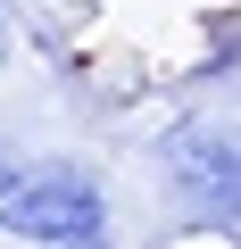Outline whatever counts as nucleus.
<instances>
[{
	"label": "nucleus",
	"mask_w": 241,
	"mask_h": 249,
	"mask_svg": "<svg viewBox=\"0 0 241 249\" xmlns=\"http://www.w3.org/2000/svg\"><path fill=\"white\" fill-rule=\"evenodd\" d=\"M150 166H158V191L191 216V224H233L241 232V133L208 108H183L158 124L150 142Z\"/></svg>",
	"instance_id": "1"
},
{
	"label": "nucleus",
	"mask_w": 241,
	"mask_h": 249,
	"mask_svg": "<svg viewBox=\"0 0 241 249\" xmlns=\"http://www.w3.org/2000/svg\"><path fill=\"white\" fill-rule=\"evenodd\" d=\"M25 166H34V158H25V150H9V142H0V208H9V191H17V183H25Z\"/></svg>",
	"instance_id": "4"
},
{
	"label": "nucleus",
	"mask_w": 241,
	"mask_h": 249,
	"mask_svg": "<svg viewBox=\"0 0 241 249\" xmlns=\"http://www.w3.org/2000/svg\"><path fill=\"white\" fill-rule=\"evenodd\" d=\"M83 249H116V232H108V241H83Z\"/></svg>",
	"instance_id": "6"
},
{
	"label": "nucleus",
	"mask_w": 241,
	"mask_h": 249,
	"mask_svg": "<svg viewBox=\"0 0 241 249\" xmlns=\"http://www.w3.org/2000/svg\"><path fill=\"white\" fill-rule=\"evenodd\" d=\"M9 58H17V0H0V75H9Z\"/></svg>",
	"instance_id": "5"
},
{
	"label": "nucleus",
	"mask_w": 241,
	"mask_h": 249,
	"mask_svg": "<svg viewBox=\"0 0 241 249\" xmlns=\"http://www.w3.org/2000/svg\"><path fill=\"white\" fill-rule=\"evenodd\" d=\"M0 232L17 249H83V241L116 232V199L92 158H34L25 183L9 191V208H0Z\"/></svg>",
	"instance_id": "2"
},
{
	"label": "nucleus",
	"mask_w": 241,
	"mask_h": 249,
	"mask_svg": "<svg viewBox=\"0 0 241 249\" xmlns=\"http://www.w3.org/2000/svg\"><path fill=\"white\" fill-rule=\"evenodd\" d=\"M241 75V9H216L208 25H200V50H191V67H183V83L191 91H216V83H233Z\"/></svg>",
	"instance_id": "3"
}]
</instances>
